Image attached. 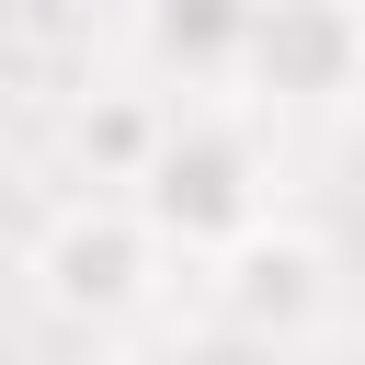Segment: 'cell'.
Instances as JSON below:
<instances>
[{
  "label": "cell",
  "instance_id": "8992f818",
  "mask_svg": "<svg viewBox=\"0 0 365 365\" xmlns=\"http://www.w3.org/2000/svg\"><path fill=\"white\" fill-rule=\"evenodd\" d=\"M240 11H251V0H137V57H148L160 80H217V91H228Z\"/></svg>",
  "mask_w": 365,
  "mask_h": 365
},
{
  "label": "cell",
  "instance_id": "3957f363",
  "mask_svg": "<svg viewBox=\"0 0 365 365\" xmlns=\"http://www.w3.org/2000/svg\"><path fill=\"white\" fill-rule=\"evenodd\" d=\"M205 297H217V319H228L240 342H308V331L331 319V251H319L297 217L262 205L240 240L205 251Z\"/></svg>",
  "mask_w": 365,
  "mask_h": 365
},
{
  "label": "cell",
  "instance_id": "277c9868",
  "mask_svg": "<svg viewBox=\"0 0 365 365\" xmlns=\"http://www.w3.org/2000/svg\"><path fill=\"white\" fill-rule=\"evenodd\" d=\"M228 91H251V103H342V91H365V0H251Z\"/></svg>",
  "mask_w": 365,
  "mask_h": 365
},
{
  "label": "cell",
  "instance_id": "5b68a950",
  "mask_svg": "<svg viewBox=\"0 0 365 365\" xmlns=\"http://www.w3.org/2000/svg\"><path fill=\"white\" fill-rule=\"evenodd\" d=\"M160 125H171V103H160V91L103 80V91H80V103H68V171H80V182H103V194H125V182L148 171Z\"/></svg>",
  "mask_w": 365,
  "mask_h": 365
},
{
  "label": "cell",
  "instance_id": "7a4b0ae2",
  "mask_svg": "<svg viewBox=\"0 0 365 365\" xmlns=\"http://www.w3.org/2000/svg\"><path fill=\"white\" fill-rule=\"evenodd\" d=\"M262 182H274L262 137H251L228 103H194V114H171V125H160V148H148V171H137L125 194H137V217H148L182 262H205L217 240H240V228L274 205Z\"/></svg>",
  "mask_w": 365,
  "mask_h": 365
},
{
  "label": "cell",
  "instance_id": "6da1fadb",
  "mask_svg": "<svg viewBox=\"0 0 365 365\" xmlns=\"http://www.w3.org/2000/svg\"><path fill=\"white\" fill-rule=\"evenodd\" d=\"M23 274H34L46 319H68V331H125V319L160 308L171 240L137 217V194H80V205H57V217L34 228Z\"/></svg>",
  "mask_w": 365,
  "mask_h": 365
}]
</instances>
